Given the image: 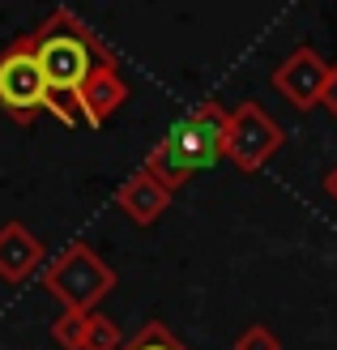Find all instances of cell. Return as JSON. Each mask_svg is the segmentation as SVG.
<instances>
[{"instance_id": "4fadbf2b", "label": "cell", "mask_w": 337, "mask_h": 350, "mask_svg": "<svg viewBox=\"0 0 337 350\" xmlns=\"http://www.w3.org/2000/svg\"><path fill=\"white\" fill-rule=\"evenodd\" d=\"M230 350H282V338L269 325H247V329H239V338L230 342Z\"/></svg>"}, {"instance_id": "ba28073f", "label": "cell", "mask_w": 337, "mask_h": 350, "mask_svg": "<svg viewBox=\"0 0 337 350\" xmlns=\"http://www.w3.org/2000/svg\"><path fill=\"white\" fill-rule=\"evenodd\" d=\"M129 103V81L120 73V60H107L98 73L85 81V90L77 94V111H81V124L103 129L107 120Z\"/></svg>"}, {"instance_id": "30bf717a", "label": "cell", "mask_w": 337, "mask_h": 350, "mask_svg": "<svg viewBox=\"0 0 337 350\" xmlns=\"http://www.w3.org/2000/svg\"><path fill=\"white\" fill-rule=\"evenodd\" d=\"M120 350H188V346L180 342V334H175L171 325H163V321H146L133 338H124Z\"/></svg>"}, {"instance_id": "8fae6325", "label": "cell", "mask_w": 337, "mask_h": 350, "mask_svg": "<svg viewBox=\"0 0 337 350\" xmlns=\"http://www.w3.org/2000/svg\"><path fill=\"white\" fill-rule=\"evenodd\" d=\"M85 321H90V312H60L51 321V342L60 350H81L85 346Z\"/></svg>"}, {"instance_id": "7c38bea8", "label": "cell", "mask_w": 337, "mask_h": 350, "mask_svg": "<svg viewBox=\"0 0 337 350\" xmlns=\"http://www.w3.org/2000/svg\"><path fill=\"white\" fill-rule=\"evenodd\" d=\"M124 346V334L111 317H103V312H90V321H85V346L81 350H120Z\"/></svg>"}, {"instance_id": "5bb4252c", "label": "cell", "mask_w": 337, "mask_h": 350, "mask_svg": "<svg viewBox=\"0 0 337 350\" xmlns=\"http://www.w3.org/2000/svg\"><path fill=\"white\" fill-rule=\"evenodd\" d=\"M321 107L337 120V64L329 68V85H325V98H321Z\"/></svg>"}, {"instance_id": "8992f818", "label": "cell", "mask_w": 337, "mask_h": 350, "mask_svg": "<svg viewBox=\"0 0 337 350\" xmlns=\"http://www.w3.org/2000/svg\"><path fill=\"white\" fill-rule=\"evenodd\" d=\"M329 68L333 64L312 43H299L295 51H286V56L278 60V68H273V90L286 98L299 116H304L312 107H321L325 85H329Z\"/></svg>"}, {"instance_id": "52a82bcc", "label": "cell", "mask_w": 337, "mask_h": 350, "mask_svg": "<svg viewBox=\"0 0 337 350\" xmlns=\"http://www.w3.org/2000/svg\"><path fill=\"white\" fill-rule=\"evenodd\" d=\"M43 265H47L43 239L34 235L26 222L9 218L5 226H0V278H5L9 286H22L34 273H43Z\"/></svg>"}, {"instance_id": "7a4b0ae2", "label": "cell", "mask_w": 337, "mask_h": 350, "mask_svg": "<svg viewBox=\"0 0 337 350\" xmlns=\"http://www.w3.org/2000/svg\"><path fill=\"white\" fill-rule=\"evenodd\" d=\"M226 120H230V107H222L218 98L197 103V107H192L180 124H175L163 142L146 154V163H141V167H146L167 192H180L197 171L214 167L222 159Z\"/></svg>"}, {"instance_id": "5b68a950", "label": "cell", "mask_w": 337, "mask_h": 350, "mask_svg": "<svg viewBox=\"0 0 337 350\" xmlns=\"http://www.w3.org/2000/svg\"><path fill=\"white\" fill-rule=\"evenodd\" d=\"M286 146V129L273 120V111H265V103L243 98L230 107L226 120V142H222V159L235 167L239 175H256L265 163Z\"/></svg>"}, {"instance_id": "9a60e30c", "label": "cell", "mask_w": 337, "mask_h": 350, "mask_svg": "<svg viewBox=\"0 0 337 350\" xmlns=\"http://www.w3.org/2000/svg\"><path fill=\"white\" fill-rule=\"evenodd\" d=\"M321 188H325V197H333V205H337V163L325 171V180H321Z\"/></svg>"}, {"instance_id": "6da1fadb", "label": "cell", "mask_w": 337, "mask_h": 350, "mask_svg": "<svg viewBox=\"0 0 337 350\" xmlns=\"http://www.w3.org/2000/svg\"><path fill=\"white\" fill-rule=\"evenodd\" d=\"M30 43H34V60L43 68V81L51 90V116L68 129L81 124L77 94L85 90V81H90L103 64L116 60V51L103 43L73 9H51L43 22L30 30Z\"/></svg>"}, {"instance_id": "277c9868", "label": "cell", "mask_w": 337, "mask_h": 350, "mask_svg": "<svg viewBox=\"0 0 337 350\" xmlns=\"http://www.w3.org/2000/svg\"><path fill=\"white\" fill-rule=\"evenodd\" d=\"M0 111L22 129L34 124L43 111H51V90L43 81L39 60H34L30 34H17V39L0 51Z\"/></svg>"}, {"instance_id": "9c48e42d", "label": "cell", "mask_w": 337, "mask_h": 350, "mask_svg": "<svg viewBox=\"0 0 337 350\" xmlns=\"http://www.w3.org/2000/svg\"><path fill=\"white\" fill-rule=\"evenodd\" d=\"M171 197H175V192H167L146 167H137L129 180L116 188V205H120V214L129 218L133 226H154L171 209Z\"/></svg>"}, {"instance_id": "3957f363", "label": "cell", "mask_w": 337, "mask_h": 350, "mask_svg": "<svg viewBox=\"0 0 337 350\" xmlns=\"http://www.w3.org/2000/svg\"><path fill=\"white\" fill-rule=\"evenodd\" d=\"M43 291L56 299L64 312H98V304L116 291V269L103 260L85 239L64 243L43 265Z\"/></svg>"}]
</instances>
